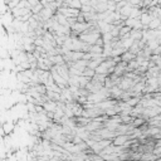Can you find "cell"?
Listing matches in <instances>:
<instances>
[{"label":"cell","instance_id":"obj_1","mask_svg":"<svg viewBox=\"0 0 161 161\" xmlns=\"http://www.w3.org/2000/svg\"><path fill=\"white\" fill-rule=\"evenodd\" d=\"M102 37V33H94V31H91V33H81L79 34V39L86 42V43H90V44H96L97 39Z\"/></svg>","mask_w":161,"mask_h":161},{"label":"cell","instance_id":"obj_2","mask_svg":"<svg viewBox=\"0 0 161 161\" xmlns=\"http://www.w3.org/2000/svg\"><path fill=\"white\" fill-rule=\"evenodd\" d=\"M90 27H91V23H88V21H84V23H81V21H77V23H74V24L71 27V29H72V30L78 31V33L81 34V33H83V31L87 30Z\"/></svg>","mask_w":161,"mask_h":161},{"label":"cell","instance_id":"obj_3","mask_svg":"<svg viewBox=\"0 0 161 161\" xmlns=\"http://www.w3.org/2000/svg\"><path fill=\"white\" fill-rule=\"evenodd\" d=\"M140 20H141V23L144 24V29H148V24L151 23V20H152V16L150 15L148 12H144L140 16ZM142 29V30H144Z\"/></svg>","mask_w":161,"mask_h":161},{"label":"cell","instance_id":"obj_4","mask_svg":"<svg viewBox=\"0 0 161 161\" xmlns=\"http://www.w3.org/2000/svg\"><path fill=\"white\" fill-rule=\"evenodd\" d=\"M132 5L130 4V3H127L121 10H120V13H121V15H122V20H126L127 18H130V15H131V12H132Z\"/></svg>","mask_w":161,"mask_h":161},{"label":"cell","instance_id":"obj_5","mask_svg":"<svg viewBox=\"0 0 161 161\" xmlns=\"http://www.w3.org/2000/svg\"><path fill=\"white\" fill-rule=\"evenodd\" d=\"M136 57H137V54L132 53L131 50H126V52L123 53V54L121 56V59L125 60V62H131V60L136 59Z\"/></svg>","mask_w":161,"mask_h":161},{"label":"cell","instance_id":"obj_6","mask_svg":"<svg viewBox=\"0 0 161 161\" xmlns=\"http://www.w3.org/2000/svg\"><path fill=\"white\" fill-rule=\"evenodd\" d=\"M112 50H113V47H112L111 43H104V46H103V56L106 58L112 57Z\"/></svg>","mask_w":161,"mask_h":161},{"label":"cell","instance_id":"obj_7","mask_svg":"<svg viewBox=\"0 0 161 161\" xmlns=\"http://www.w3.org/2000/svg\"><path fill=\"white\" fill-rule=\"evenodd\" d=\"M121 40H122V47L126 49V50H128L131 48V46L135 43V40L130 37V38H121Z\"/></svg>","mask_w":161,"mask_h":161},{"label":"cell","instance_id":"obj_8","mask_svg":"<svg viewBox=\"0 0 161 161\" xmlns=\"http://www.w3.org/2000/svg\"><path fill=\"white\" fill-rule=\"evenodd\" d=\"M16 78H18V81H19V82L28 83V84H30V83H31V79H30L28 76H25V74H24L23 72H18V73H16Z\"/></svg>","mask_w":161,"mask_h":161},{"label":"cell","instance_id":"obj_9","mask_svg":"<svg viewBox=\"0 0 161 161\" xmlns=\"http://www.w3.org/2000/svg\"><path fill=\"white\" fill-rule=\"evenodd\" d=\"M131 38L134 40H141L142 39V30H137V29H132L130 33Z\"/></svg>","mask_w":161,"mask_h":161},{"label":"cell","instance_id":"obj_10","mask_svg":"<svg viewBox=\"0 0 161 161\" xmlns=\"http://www.w3.org/2000/svg\"><path fill=\"white\" fill-rule=\"evenodd\" d=\"M161 27V18H154L148 24V29H159Z\"/></svg>","mask_w":161,"mask_h":161},{"label":"cell","instance_id":"obj_11","mask_svg":"<svg viewBox=\"0 0 161 161\" xmlns=\"http://www.w3.org/2000/svg\"><path fill=\"white\" fill-rule=\"evenodd\" d=\"M3 130H4V132H5L6 135L12 134V132H13V130H14V122H12V121L5 122V123H4V126H3Z\"/></svg>","mask_w":161,"mask_h":161},{"label":"cell","instance_id":"obj_12","mask_svg":"<svg viewBox=\"0 0 161 161\" xmlns=\"http://www.w3.org/2000/svg\"><path fill=\"white\" fill-rule=\"evenodd\" d=\"M106 10H108V5H107V3L106 2H100L97 8H96V12H97V13H103V12H106Z\"/></svg>","mask_w":161,"mask_h":161},{"label":"cell","instance_id":"obj_13","mask_svg":"<svg viewBox=\"0 0 161 161\" xmlns=\"http://www.w3.org/2000/svg\"><path fill=\"white\" fill-rule=\"evenodd\" d=\"M128 50H131L132 53H135V54H138V53L142 50V49L140 48V44H138V40H135V43L131 46V48L128 49Z\"/></svg>","mask_w":161,"mask_h":161},{"label":"cell","instance_id":"obj_14","mask_svg":"<svg viewBox=\"0 0 161 161\" xmlns=\"http://www.w3.org/2000/svg\"><path fill=\"white\" fill-rule=\"evenodd\" d=\"M156 159H159V156L155 155L154 152H145L142 154V157H141V160H156Z\"/></svg>","mask_w":161,"mask_h":161},{"label":"cell","instance_id":"obj_15","mask_svg":"<svg viewBox=\"0 0 161 161\" xmlns=\"http://www.w3.org/2000/svg\"><path fill=\"white\" fill-rule=\"evenodd\" d=\"M90 52H92V53H101V54H103V47L98 46V44H92Z\"/></svg>","mask_w":161,"mask_h":161},{"label":"cell","instance_id":"obj_16","mask_svg":"<svg viewBox=\"0 0 161 161\" xmlns=\"http://www.w3.org/2000/svg\"><path fill=\"white\" fill-rule=\"evenodd\" d=\"M138 19H140V18H127V19L125 20V25H128V27L134 28L135 24L137 23V20H138Z\"/></svg>","mask_w":161,"mask_h":161},{"label":"cell","instance_id":"obj_17","mask_svg":"<svg viewBox=\"0 0 161 161\" xmlns=\"http://www.w3.org/2000/svg\"><path fill=\"white\" fill-rule=\"evenodd\" d=\"M94 74H96V71L92 69V68H90V67H87V68H86V69L83 71V76H86V77L93 78V77H94Z\"/></svg>","mask_w":161,"mask_h":161},{"label":"cell","instance_id":"obj_18","mask_svg":"<svg viewBox=\"0 0 161 161\" xmlns=\"http://www.w3.org/2000/svg\"><path fill=\"white\" fill-rule=\"evenodd\" d=\"M81 12H83V13H91V12H96V9L91 4H84L81 8Z\"/></svg>","mask_w":161,"mask_h":161},{"label":"cell","instance_id":"obj_19","mask_svg":"<svg viewBox=\"0 0 161 161\" xmlns=\"http://www.w3.org/2000/svg\"><path fill=\"white\" fill-rule=\"evenodd\" d=\"M68 4H69L71 8H76V9H81V8H82L81 0H69Z\"/></svg>","mask_w":161,"mask_h":161},{"label":"cell","instance_id":"obj_20","mask_svg":"<svg viewBox=\"0 0 161 161\" xmlns=\"http://www.w3.org/2000/svg\"><path fill=\"white\" fill-rule=\"evenodd\" d=\"M102 38H103L104 43H111L112 39H113V35H112L111 31H107V33H103L102 34Z\"/></svg>","mask_w":161,"mask_h":161},{"label":"cell","instance_id":"obj_21","mask_svg":"<svg viewBox=\"0 0 161 161\" xmlns=\"http://www.w3.org/2000/svg\"><path fill=\"white\" fill-rule=\"evenodd\" d=\"M44 8V5H43L42 3H39L38 5H35V6H33L31 8V12H33V14H38V13H40V10Z\"/></svg>","mask_w":161,"mask_h":161},{"label":"cell","instance_id":"obj_22","mask_svg":"<svg viewBox=\"0 0 161 161\" xmlns=\"http://www.w3.org/2000/svg\"><path fill=\"white\" fill-rule=\"evenodd\" d=\"M83 59H86V60H91V59H92V53H91V52H84Z\"/></svg>","mask_w":161,"mask_h":161},{"label":"cell","instance_id":"obj_23","mask_svg":"<svg viewBox=\"0 0 161 161\" xmlns=\"http://www.w3.org/2000/svg\"><path fill=\"white\" fill-rule=\"evenodd\" d=\"M77 21H81V23H84L86 21V18H84V14L81 12L78 15H77Z\"/></svg>","mask_w":161,"mask_h":161},{"label":"cell","instance_id":"obj_24","mask_svg":"<svg viewBox=\"0 0 161 161\" xmlns=\"http://www.w3.org/2000/svg\"><path fill=\"white\" fill-rule=\"evenodd\" d=\"M28 2L30 3L31 8H33V6H35V5H38V4L40 3V0H28Z\"/></svg>","mask_w":161,"mask_h":161},{"label":"cell","instance_id":"obj_25","mask_svg":"<svg viewBox=\"0 0 161 161\" xmlns=\"http://www.w3.org/2000/svg\"><path fill=\"white\" fill-rule=\"evenodd\" d=\"M81 3H82V5H84V4H91V0H81Z\"/></svg>","mask_w":161,"mask_h":161},{"label":"cell","instance_id":"obj_26","mask_svg":"<svg viewBox=\"0 0 161 161\" xmlns=\"http://www.w3.org/2000/svg\"><path fill=\"white\" fill-rule=\"evenodd\" d=\"M113 2H116V3H119V2H121V0H113Z\"/></svg>","mask_w":161,"mask_h":161}]
</instances>
